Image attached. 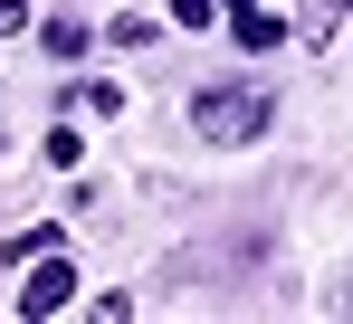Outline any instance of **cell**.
<instances>
[{
  "label": "cell",
  "mask_w": 353,
  "mask_h": 324,
  "mask_svg": "<svg viewBox=\"0 0 353 324\" xmlns=\"http://www.w3.org/2000/svg\"><path fill=\"white\" fill-rule=\"evenodd\" d=\"M191 124H201L210 143H258V134H268V86H201Z\"/></svg>",
  "instance_id": "obj_1"
},
{
  "label": "cell",
  "mask_w": 353,
  "mask_h": 324,
  "mask_svg": "<svg viewBox=\"0 0 353 324\" xmlns=\"http://www.w3.org/2000/svg\"><path fill=\"white\" fill-rule=\"evenodd\" d=\"M29 267H39V276H29V286H19V315H58L67 296H77V267H67L58 248H39V258H29Z\"/></svg>",
  "instance_id": "obj_2"
},
{
  "label": "cell",
  "mask_w": 353,
  "mask_h": 324,
  "mask_svg": "<svg viewBox=\"0 0 353 324\" xmlns=\"http://www.w3.org/2000/svg\"><path fill=\"white\" fill-rule=\"evenodd\" d=\"M230 19H239V48H277V39H287L268 10H230Z\"/></svg>",
  "instance_id": "obj_3"
},
{
  "label": "cell",
  "mask_w": 353,
  "mask_h": 324,
  "mask_svg": "<svg viewBox=\"0 0 353 324\" xmlns=\"http://www.w3.org/2000/svg\"><path fill=\"white\" fill-rule=\"evenodd\" d=\"M48 57H86V19H48Z\"/></svg>",
  "instance_id": "obj_4"
},
{
  "label": "cell",
  "mask_w": 353,
  "mask_h": 324,
  "mask_svg": "<svg viewBox=\"0 0 353 324\" xmlns=\"http://www.w3.org/2000/svg\"><path fill=\"white\" fill-rule=\"evenodd\" d=\"M29 29V0H0V39H19Z\"/></svg>",
  "instance_id": "obj_5"
},
{
  "label": "cell",
  "mask_w": 353,
  "mask_h": 324,
  "mask_svg": "<svg viewBox=\"0 0 353 324\" xmlns=\"http://www.w3.org/2000/svg\"><path fill=\"white\" fill-rule=\"evenodd\" d=\"M210 10H220V0H172V19H181V29H201Z\"/></svg>",
  "instance_id": "obj_6"
},
{
  "label": "cell",
  "mask_w": 353,
  "mask_h": 324,
  "mask_svg": "<svg viewBox=\"0 0 353 324\" xmlns=\"http://www.w3.org/2000/svg\"><path fill=\"white\" fill-rule=\"evenodd\" d=\"M334 10H344V0H305V29H334Z\"/></svg>",
  "instance_id": "obj_7"
},
{
  "label": "cell",
  "mask_w": 353,
  "mask_h": 324,
  "mask_svg": "<svg viewBox=\"0 0 353 324\" xmlns=\"http://www.w3.org/2000/svg\"><path fill=\"white\" fill-rule=\"evenodd\" d=\"M220 10H258V0H220Z\"/></svg>",
  "instance_id": "obj_8"
}]
</instances>
